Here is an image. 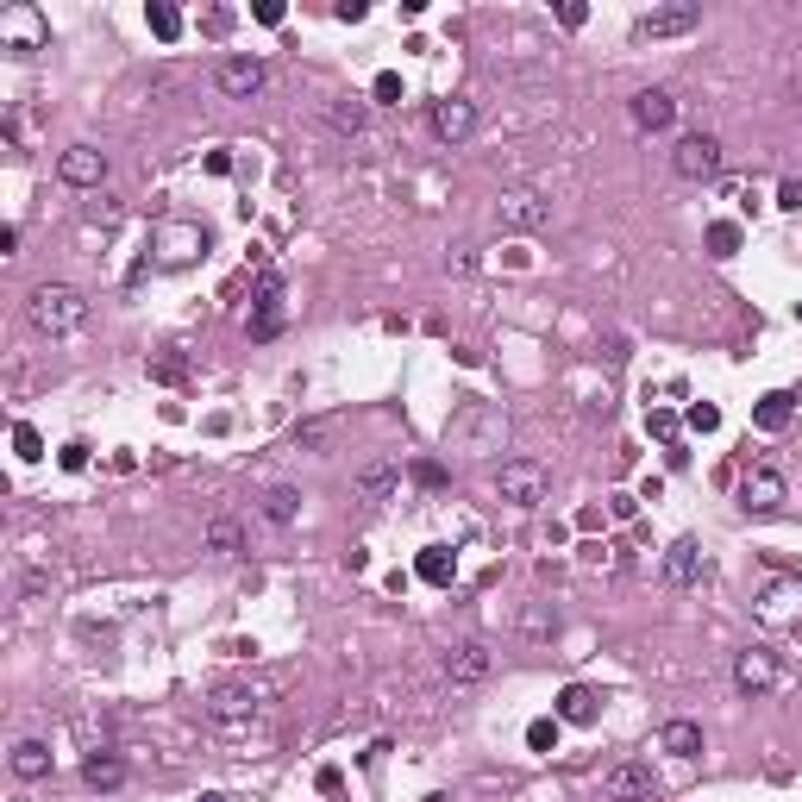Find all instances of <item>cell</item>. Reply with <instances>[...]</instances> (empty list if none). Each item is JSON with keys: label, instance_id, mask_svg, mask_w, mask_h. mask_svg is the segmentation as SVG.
<instances>
[{"label": "cell", "instance_id": "26", "mask_svg": "<svg viewBox=\"0 0 802 802\" xmlns=\"http://www.w3.org/2000/svg\"><path fill=\"white\" fill-rule=\"evenodd\" d=\"M7 32H13V44H7L13 57H32L38 51V13H7Z\"/></svg>", "mask_w": 802, "mask_h": 802}, {"label": "cell", "instance_id": "34", "mask_svg": "<svg viewBox=\"0 0 802 802\" xmlns=\"http://www.w3.org/2000/svg\"><path fill=\"white\" fill-rule=\"evenodd\" d=\"M370 94H376L383 107H395V101H401V76H395V69H383V76L370 82Z\"/></svg>", "mask_w": 802, "mask_h": 802}, {"label": "cell", "instance_id": "29", "mask_svg": "<svg viewBox=\"0 0 802 802\" xmlns=\"http://www.w3.org/2000/svg\"><path fill=\"white\" fill-rule=\"evenodd\" d=\"M145 370H151V383H170V389L188 383V358H182V351H163V358H151Z\"/></svg>", "mask_w": 802, "mask_h": 802}, {"label": "cell", "instance_id": "38", "mask_svg": "<svg viewBox=\"0 0 802 802\" xmlns=\"http://www.w3.org/2000/svg\"><path fill=\"white\" fill-rule=\"evenodd\" d=\"M201 32H207V38H226V32H232V13H226V7H214V13L201 19Z\"/></svg>", "mask_w": 802, "mask_h": 802}, {"label": "cell", "instance_id": "28", "mask_svg": "<svg viewBox=\"0 0 802 802\" xmlns=\"http://www.w3.org/2000/svg\"><path fill=\"white\" fill-rule=\"evenodd\" d=\"M264 514H270V521H276V527H289V521H295V514H301V495H295V489H282V483H276V489L264 495Z\"/></svg>", "mask_w": 802, "mask_h": 802}, {"label": "cell", "instance_id": "25", "mask_svg": "<svg viewBox=\"0 0 802 802\" xmlns=\"http://www.w3.org/2000/svg\"><path fill=\"white\" fill-rule=\"evenodd\" d=\"M790 414H796V395H765L759 408H752V420H759L765 433H784V427H790Z\"/></svg>", "mask_w": 802, "mask_h": 802}, {"label": "cell", "instance_id": "21", "mask_svg": "<svg viewBox=\"0 0 802 802\" xmlns=\"http://www.w3.org/2000/svg\"><path fill=\"white\" fill-rule=\"evenodd\" d=\"M13 777H26V784L51 777V746H44V740H19L13 746Z\"/></svg>", "mask_w": 802, "mask_h": 802}, {"label": "cell", "instance_id": "19", "mask_svg": "<svg viewBox=\"0 0 802 802\" xmlns=\"http://www.w3.org/2000/svg\"><path fill=\"white\" fill-rule=\"evenodd\" d=\"M702 571H709V558H702L696 539H677V546L665 552V577L671 583H702Z\"/></svg>", "mask_w": 802, "mask_h": 802}, {"label": "cell", "instance_id": "2", "mask_svg": "<svg viewBox=\"0 0 802 802\" xmlns=\"http://www.w3.org/2000/svg\"><path fill=\"white\" fill-rule=\"evenodd\" d=\"M445 445H458V452H502L508 445V414L489 408V401H464V408L445 420Z\"/></svg>", "mask_w": 802, "mask_h": 802}, {"label": "cell", "instance_id": "22", "mask_svg": "<svg viewBox=\"0 0 802 802\" xmlns=\"http://www.w3.org/2000/svg\"><path fill=\"white\" fill-rule=\"evenodd\" d=\"M596 690H589V683H564L558 690V721H596Z\"/></svg>", "mask_w": 802, "mask_h": 802}, {"label": "cell", "instance_id": "42", "mask_svg": "<svg viewBox=\"0 0 802 802\" xmlns=\"http://www.w3.org/2000/svg\"><path fill=\"white\" fill-rule=\"evenodd\" d=\"M558 19H564V26H583V19H589V7H583V0H564V7H558Z\"/></svg>", "mask_w": 802, "mask_h": 802}, {"label": "cell", "instance_id": "5", "mask_svg": "<svg viewBox=\"0 0 802 802\" xmlns=\"http://www.w3.org/2000/svg\"><path fill=\"white\" fill-rule=\"evenodd\" d=\"M151 251H157L163 270H182V264H195V257L207 251V232L188 226V220H163V226L151 232Z\"/></svg>", "mask_w": 802, "mask_h": 802}, {"label": "cell", "instance_id": "24", "mask_svg": "<svg viewBox=\"0 0 802 802\" xmlns=\"http://www.w3.org/2000/svg\"><path fill=\"white\" fill-rule=\"evenodd\" d=\"M326 120H333V132H351V138H358V132H364V120H370V101L345 94V101H333V107H326Z\"/></svg>", "mask_w": 802, "mask_h": 802}, {"label": "cell", "instance_id": "3", "mask_svg": "<svg viewBox=\"0 0 802 802\" xmlns=\"http://www.w3.org/2000/svg\"><path fill=\"white\" fill-rule=\"evenodd\" d=\"M264 702H270L264 683H220V690L207 696V721H214L220 734H245V727L264 715Z\"/></svg>", "mask_w": 802, "mask_h": 802}, {"label": "cell", "instance_id": "44", "mask_svg": "<svg viewBox=\"0 0 802 802\" xmlns=\"http://www.w3.org/2000/svg\"><path fill=\"white\" fill-rule=\"evenodd\" d=\"M201 802H226V796H201Z\"/></svg>", "mask_w": 802, "mask_h": 802}, {"label": "cell", "instance_id": "1", "mask_svg": "<svg viewBox=\"0 0 802 802\" xmlns=\"http://www.w3.org/2000/svg\"><path fill=\"white\" fill-rule=\"evenodd\" d=\"M26 320L38 326V333L63 339V333H76V326L88 320V295L69 289V282H38L32 301H26Z\"/></svg>", "mask_w": 802, "mask_h": 802}, {"label": "cell", "instance_id": "11", "mask_svg": "<svg viewBox=\"0 0 802 802\" xmlns=\"http://www.w3.org/2000/svg\"><path fill=\"white\" fill-rule=\"evenodd\" d=\"M495 220H502L508 232H539V226H546V220H552V207H546V201H539V195H533V188H508V195H502V201H495Z\"/></svg>", "mask_w": 802, "mask_h": 802}, {"label": "cell", "instance_id": "15", "mask_svg": "<svg viewBox=\"0 0 802 802\" xmlns=\"http://www.w3.org/2000/svg\"><path fill=\"white\" fill-rule=\"evenodd\" d=\"M489 671H495V652L483 640H458L445 652V683H483Z\"/></svg>", "mask_w": 802, "mask_h": 802}, {"label": "cell", "instance_id": "16", "mask_svg": "<svg viewBox=\"0 0 802 802\" xmlns=\"http://www.w3.org/2000/svg\"><path fill=\"white\" fill-rule=\"evenodd\" d=\"M627 113H633V126H640V132H665V126L677 120V101H671L665 88H640V94L627 101Z\"/></svg>", "mask_w": 802, "mask_h": 802}, {"label": "cell", "instance_id": "30", "mask_svg": "<svg viewBox=\"0 0 802 802\" xmlns=\"http://www.w3.org/2000/svg\"><path fill=\"white\" fill-rule=\"evenodd\" d=\"M420 577H427V583H452V558H445V546H427V552H420Z\"/></svg>", "mask_w": 802, "mask_h": 802}, {"label": "cell", "instance_id": "10", "mask_svg": "<svg viewBox=\"0 0 802 802\" xmlns=\"http://www.w3.org/2000/svg\"><path fill=\"white\" fill-rule=\"evenodd\" d=\"M702 26V7L696 0H671V7H652L633 19V32L640 38H683V32H696Z\"/></svg>", "mask_w": 802, "mask_h": 802}, {"label": "cell", "instance_id": "17", "mask_svg": "<svg viewBox=\"0 0 802 802\" xmlns=\"http://www.w3.org/2000/svg\"><path fill=\"white\" fill-rule=\"evenodd\" d=\"M433 132L445 138V145H464V138L477 132V107L458 101V94H452V101H433Z\"/></svg>", "mask_w": 802, "mask_h": 802}, {"label": "cell", "instance_id": "7", "mask_svg": "<svg viewBox=\"0 0 802 802\" xmlns=\"http://www.w3.org/2000/svg\"><path fill=\"white\" fill-rule=\"evenodd\" d=\"M214 82H220L226 101H251V94L270 88V63H264V57H226V63L214 69Z\"/></svg>", "mask_w": 802, "mask_h": 802}, {"label": "cell", "instance_id": "12", "mask_svg": "<svg viewBox=\"0 0 802 802\" xmlns=\"http://www.w3.org/2000/svg\"><path fill=\"white\" fill-rule=\"evenodd\" d=\"M602 790L615 796V802H652V796H658V777H652L646 759H627V765H608Z\"/></svg>", "mask_w": 802, "mask_h": 802}, {"label": "cell", "instance_id": "4", "mask_svg": "<svg viewBox=\"0 0 802 802\" xmlns=\"http://www.w3.org/2000/svg\"><path fill=\"white\" fill-rule=\"evenodd\" d=\"M546 464H533V458H508L502 470H495V495L502 502H514V508H539L546 502Z\"/></svg>", "mask_w": 802, "mask_h": 802}, {"label": "cell", "instance_id": "37", "mask_svg": "<svg viewBox=\"0 0 802 802\" xmlns=\"http://www.w3.org/2000/svg\"><path fill=\"white\" fill-rule=\"evenodd\" d=\"M690 427H696V433H715V427H721V408H709V401H696V408H690Z\"/></svg>", "mask_w": 802, "mask_h": 802}, {"label": "cell", "instance_id": "8", "mask_svg": "<svg viewBox=\"0 0 802 802\" xmlns=\"http://www.w3.org/2000/svg\"><path fill=\"white\" fill-rule=\"evenodd\" d=\"M784 502H790V483L777 477L771 464H752L746 477H740V508H746V514H777Z\"/></svg>", "mask_w": 802, "mask_h": 802}, {"label": "cell", "instance_id": "40", "mask_svg": "<svg viewBox=\"0 0 802 802\" xmlns=\"http://www.w3.org/2000/svg\"><path fill=\"white\" fill-rule=\"evenodd\" d=\"M57 464H63V470H82V464H88V445H82V439H76V445H63Z\"/></svg>", "mask_w": 802, "mask_h": 802}, {"label": "cell", "instance_id": "35", "mask_svg": "<svg viewBox=\"0 0 802 802\" xmlns=\"http://www.w3.org/2000/svg\"><path fill=\"white\" fill-rule=\"evenodd\" d=\"M527 746H533V752H552V746H558V721H533V727H527Z\"/></svg>", "mask_w": 802, "mask_h": 802}, {"label": "cell", "instance_id": "23", "mask_svg": "<svg viewBox=\"0 0 802 802\" xmlns=\"http://www.w3.org/2000/svg\"><path fill=\"white\" fill-rule=\"evenodd\" d=\"M82 777H88V790H120L126 765H120V752H94V759L82 765Z\"/></svg>", "mask_w": 802, "mask_h": 802}, {"label": "cell", "instance_id": "36", "mask_svg": "<svg viewBox=\"0 0 802 802\" xmlns=\"http://www.w3.org/2000/svg\"><path fill=\"white\" fill-rule=\"evenodd\" d=\"M13 445H19V458H44V439H38V427H13Z\"/></svg>", "mask_w": 802, "mask_h": 802}, {"label": "cell", "instance_id": "13", "mask_svg": "<svg viewBox=\"0 0 802 802\" xmlns=\"http://www.w3.org/2000/svg\"><path fill=\"white\" fill-rule=\"evenodd\" d=\"M734 683H740L746 696H765V690H777V683H784V665H777L765 646H746V652L734 658Z\"/></svg>", "mask_w": 802, "mask_h": 802}, {"label": "cell", "instance_id": "20", "mask_svg": "<svg viewBox=\"0 0 802 802\" xmlns=\"http://www.w3.org/2000/svg\"><path fill=\"white\" fill-rule=\"evenodd\" d=\"M658 746H665L671 759H696V752H702V727L696 721H665V727H658Z\"/></svg>", "mask_w": 802, "mask_h": 802}, {"label": "cell", "instance_id": "32", "mask_svg": "<svg viewBox=\"0 0 802 802\" xmlns=\"http://www.w3.org/2000/svg\"><path fill=\"white\" fill-rule=\"evenodd\" d=\"M151 32H157L163 44H170V38L182 32V13H176V7H163V0H157V7H151Z\"/></svg>", "mask_w": 802, "mask_h": 802}, {"label": "cell", "instance_id": "6", "mask_svg": "<svg viewBox=\"0 0 802 802\" xmlns=\"http://www.w3.org/2000/svg\"><path fill=\"white\" fill-rule=\"evenodd\" d=\"M671 163H677V176H683V182H715V176H721V138H715V132H690V138H677Z\"/></svg>", "mask_w": 802, "mask_h": 802}, {"label": "cell", "instance_id": "43", "mask_svg": "<svg viewBox=\"0 0 802 802\" xmlns=\"http://www.w3.org/2000/svg\"><path fill=\"white\" fill-rule=\"evenodd\" d=\"M777 207H790V214H796V207H802V182H784V188H777Z\"/></svg>", "mask_w": 802, "mask_h": 802}, {"label": "cell", "instance_id": "31", "mask_svg": "<svg viewBox=\"0 0 802 802\" xmlns=\"http://www.w3.org/2000/svg\"><path fill=\"white\" fill-rule=\"evenodd\" d=\"M239 539H245V533H239V521H226V514H220L214 527H207V546H214V552H226V558L239 552Z\"/></svg>", "mask_w": 802, "mask_h": 802}, {"label": "cell", "instance_id": "41", "mask_svg": "<svg viewBox=\"0 0 802 802\" xmlns=\"http://www.w3.org/2000/svg\"><path fill=\"white\" fill-rule=\"evenodd\" d=\"M646 427H652V433H665V439H671V433H677V414H665V408H652V414H646Z\"/></svg>", "mask_w": 802, "mask_h": 802}, {"label": "cell", "instance_id": "14", "mask_svg": "<svg viewBox=\"0 0 802 802\" xmlns=\"http://www.w3.org/2000/svg\"><path fill=\"white\" fill-rule=\"evenodd\" d=\"M57 176H63L69 188H101V182H107V151H94V145H69V151L57 157Z\"/></svg>", "mask_w": 802, "mask_h": 802}, {"label": "cell", "instance_id": "9", "mask_svg": "<svg viewBox=\"0 0 802 802\" xmlns=\"http://www.w3.org/2000/svg\"><path fill=\"white\" fill-rule=\"evenodd\" d=\"M282 320H289V295H282V276L264 270V282H257V301H251V339H276Z\"/></svg>", "mask_w": 802, "mask_h": 802}, {"label": "cell", "instance_id": "27", "mask_svg": "<svg viewBox=\"0 0 802 802\" xmlns=\"http://www.w3.org/2000/svg\"><path fill=\"white\" fill-rule=\"evenodd\" d=\"M333 439H339V420H301V433H295L301 452H326Z\"/></svg>", "mask_w": 802, "mask_h": 802}, {"label": "cell", "instance_id": "33", "mask_svg": "<svg viewBox=\"0 0 802 802\" xmlns=\"http://www.w3.org/2000/svg\"><path fill=\"white\" fill-rule=\"evenodd\" d=\"M709 245H715V257H734V251H740V226H734V220L709 226Z\"/></svg>", "mask_w": 802, "mask_h": 802}, {"label": "cell", "instance_id": "39", "mask_svg": "<svg viewBox=\"0 0 802 802\" xmlns=\"http://www.w3.org/2000/svg\"><path fill=\"white\" fill-rule=\"evenodd\" d=\"M414 483H427V489H439V483H445V470H439L433 458H420V464H414Z\"/></svg>", "mask_w": 802, "mask_h": 802}, {"label": "cell", "instance_id": "18", "mask_svg": "<svg viewBox=\"0 0 802 802\" xmlns=\"http://www.w3.org/2000/svg\"><path fill=\"white\" fill-rule=\"evenodd\" d=\"M395 483H401V464H395V458H370V464L358 470V502H389Z\"/></svg>", "mask_w": 802, "mask_h": 802}]
</instances>
